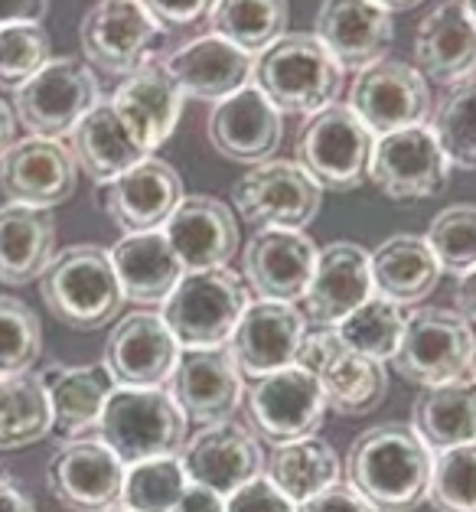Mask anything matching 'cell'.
Returning a JSON list of instances; mask_svg holds the SVG:
<instances>
[{"label":"cell","mask_w":476,"mask_h":512,"mask_svg":"<svg viewBox=\"0 0 476 512\" xmlns=\"http://www.w3.org/2000/svg\"><path fill=\"white\" fill-rule=\"evenodd\" d=\"M232 203L238 216L261 229H307L320 212L323 190L297 160H265L235 180Z\"/></svg>","instance_id":"cell-11"},{"label":"cell","mask_w":476,"mask_h":512,"mask_svg":"<svg viewBox=\"0 0 476 512\" xmlns=\"http://www.w3.org/2000/svg\"><path fill=\"white\" fill-rule=\"evenodd\" d=\"M49 405H53V431L66 441L92 437L98 431V418L115 392L105 366H56L46 376Z\"/></svg>","instance_id":"cell-34"},{"label":"cell","mask_w":476,"mask_h":512,"mask_svg":"<svg viewBox=\"0 0 476 512\" xmlns=\"http://www.w3.org/2000/svg\"><path fill=\"white\" fill-rule=\"evenodd\" d=\"M369 180L395 203L434 199L447 190L450 164L428 124L382 134L372 147Z\"/></svg>","instance_id":"cell-12"},{"label":"cell","mask_w":476,"mask_h":512,"mask_svg":"<svg viewBox=\"0 0 476 512\" xmlns=\"http://www.w3.org/2000/svg\"><path fill=\"white\" fill-rule=\"evenodd\" d=\"M46 486L72 512H108L121 503L124 464L98 437H79L49 457Z\"/></svg>","instance_id":"cell-17"},{"label":"cell","mask_w":476,"mask_h":512,"mask_svg":"<svg viewBox=\"0 0 476 512\" xmlns=\"http://www.w3.org/2000/svg\"><path fill=\"white\" fill-rule=\"evenodd\" d=\"M56 255V219L49 209L0 206V284L23 287L43 278Z\"/></svg>","instance_id":"cell-32"},{"label":"cell","mask_w":476,"mask_h":512,"mask_svg":"<svg viewBox=\"0 0 476 512\" xmlns=\"http://www.w3.org/2000/svg\"><path fill=\"white\" fill-rule=\"evenodd\" d=\"M428 503L437 512H476V444L434 454Z\"/></svg>","instance_id":"cell-44"},{"label":"cell","mask_w":476,"mask_h":512,"mask_svg":"<svg viewBox=\"0 0 476 512\" xmlns=\"http://www.w3.org/2000/svg\"><path fill=\"white\" fill-rule=\"evenodd\" d=\"M431 131L450 167L476 170V76L441 95L431 111Z\"/></svg>","instance_id":"cell-39"},{"label":"cell","mask_w":476,"mask_h":512,"mask_svg":"<svg viewBox=\"0 0 476 512\" xmlns=\"http://www.w3.org/2000/svg\"><path fill=\"white\" fill-rule=\"evenodd\" d=\"M53 59V43L43 23L0 27V89H20Z\"/></svg>","instance_id":"cell-45"},{"label":"cell","mask_w":476,"mask_h":512,"mask_svg":"<svg viewBox=\"0 0 476 512\" xmlns=\"http://www.w3.org/2000/svg\"><path fill=\"white\" fill-rule=\"evenodd\" d=\"M336 333H340V340L353 349V353H362L379 362H392L405 333V314L398 304L372 294L366 304L356 307L346 320L336 323Z\"/></svg>","instance_id":"cell-40"},{"label":"cell","mask_w":476,"mask_h":512,"mask_svg":"<svg viewBox=\"0 0 476 512\" xmlns=\"http://www.w3.org/2000/svg\"><path fill=\"white\" fill-rule=\"evenodd\" d=\"M248 418L261 441L291 444L300 437H313L327 415L320 379L300 366H287L258 379L245 395Z\"/></svg>","instance_id":"cell-14"},{"label":"cell","mask_w":476,"mask_h":512,"mask_svg":"<svg viewBox=\"0 0 476 512\" xmlns=\"http://www.w3.org/2000/svg\"><path fill=\"white\" fill-rule=\"evenodd\" d=\"M209 144L232 160V164H265L271 154L281 147L284 137V118L258 85H245L235 95L222 98L212 105L206 118Z\"/></svg>","instance_id":"cell-21"},{"label":"cell","mask_w":476,"mask_h":512,"mask_svg":"<svg viewBox=\"0 0 476 512\" xmlns=\"http://www.w3.org/2000/svg\"><path fill=\"white\" fill-rule=\"evenodd\" d=\"M375 4H382L388 14H395V10H411V7H418L421 0H375Z\"/></svg>","instance_id":"cell-54"},{"label":"cell","mask_w":476,"mask_h":512,"mask_svg":"<svg viewBox=\"0 0 476 512\" xmlns=\"http://www.w3.org/2000/svg\"><path fill=\"white\" fill-rule=\"evenodd\" d=\"M372 294L369 252L356 242H333L323 248L313 265V278L304 294L307 317L317 320L320 327H336Z\"/></svg>","instance_id":"cell-27"},{"label":"cell","mask_w":476,"mask_h":512,"mask_svg":"<svg viewBox=\"0 0 476 512\" xmlns=\"http://www.w3.org/2000/svg\"><path fill=\"white\" fill-rule=\"evenodd\" d=\"M170 395L186 421L216 424L229 421L242 405V372L222 349H186L170 376Z\"/></svg>","instance_id":"cell-25"},{"label":"cell","mask_w":476,"mask_h":512,"mask_svg":"<svg viewBox=\"0 0 476 512\" xmlns=\"http://www.w3.org/2000/svg\"><path fill=\"white\" fill-rule=\"evenodd\" d=\"M160 232L167 235L183 271L229 268L242 242L235 212L216 196H183Z\"/></svg>","instance_id":"cell-22"},{"label":"cell","mask_w":476,"mask_h":512,"mask_svg":"<svg viewBox=\"0 0 476 512\" xmlns=\"http://www.w3.org/2000/svg\"><path fill=\"white\" fill-rule=\"evenodd\" d=\"M164 30L190 27L199 17H209L216 0H141Z\"/></svg>","instance_id":"cell-47"},{"label":"cell","mask_w":476,"mask_h":512,"mask_svg":"<svg viewBox=\"0 0 476 512\" xmlns=\"http://www.w3.org/2000/svg\"><path fill=\"white\" fill-rule=\"evenodd\" d=\"M173 512H225V499L219 493L206 490V486L190 483Z\"/></svg>","instance_id":"cell-50"},{"label":"cell","mask_w":476,"mask_h":512,"mask_svg":"<svg viewBox=\"0 0 476 512\" xmlns=\"http://www.w3.org/2000/svg\"><path fill=\"white\" fill-rule=\"evenodd\" d=\"M349 108L372 131V137H382L424 124L431 118L434 102L428 79L415 66L385 56L359 69L353 89H349Z\"/></svg>","instance_id":"cell-13"},{"label":"cell","mask_w":476,"mask_h":512,"mask_svg":"<svg viewBox=\"0 0 476 512\" xmlns=\"http://www.w3.org/2000/svg\"><path fill=\"white\" fill-rule=\"evenodd\" d=\"M424 239H428L441 271H470L476 265V203H454L441 209Z\"/></svg>","instance_id":"cell-43"},{"label":"cell","mask_w":476,"mask_h":512,"mask_svg":"<svg viewBox=\"0 0 476 512\" xmlns=\"http://www.w3.org/2000/svg\"><path fill=\"white\" fill-rule=\"evenodd\" d=\"M46 14H49V0H0V27L43 23Z\"/></svg>","instance_id":"cell-49"},{"label":"cell","mask_w":476,"mask_h":512,"mask_svg":"<svg viewBox=\"0 0 476 512\" xmlns=\"http://www.w3.org/2000/svg\"><path fill=\"white\" fill-rule=\"evenodd\" d=\"M177 457L186 470V480L206 486L222 499L265 473V454H261L255 431L232 418L203 424V431L186 437Z\"/></svg>","instance_id":"cell-15"},{"label":"cell","mask_w":476,"mask_h":512,"mask_svg":"<svg viewBox=\"0 0 476 512\" xmlns=\"http://www.w3.org/2000/svg\"><path fill=\"white\" fill-rule=\"evenodd\" d=\"M454 304H457V314L473 327V323H476V265H473L470 271L457 274Z\"/></svg>","instance_id":"cell-51"},{"label":"cell","mask_w":476,"mask_h":512,"mask_svg":"<svg viewBox=\"0 0 476 512\" xmlns=\"http://www.w3.org/2000/svg\"><path fill=\"white\" fill-rule=\"evenodd\" d=\"M252 85L281 115L313 118L336 105L343 89V66L313 33H284L265 53L255 56Z\"/></svg>","instance_id":"cell-2"},{"label":"cell","mask_w":476,"mask_h":512,"mask_svg":"<svg viewBox=\"0 0 476 512\" xmlns=\"http://www.w3.org/2000/svg\"><path fill=\"white\" fill-rule=\"evenodd\" d=\"M463 7H467V14H470L473 23H476V0H463Z\"/></svg>","instance_id":"cell-55"},{"label":"cell","mask_w":476,"mask_h":512,"mask_svg":"<svg viewBox=\"0 0 476 512\" xmlns=\"http://www.w3.org/2000/svg\"><path fill=\"white\" fill-rule=\"evenodd\" d=\"M294 366L313 372L320 379L327 408L336 415H369L382 402L388 392V372L385 362L369 359L362 353H353L336 327H320L304 336V343L297 349Z\"/></svg>","instance_id":"cell-10"},{"label":"cell","mask_w":476,"mask_h":512,"mask_svg":"<svg viewBox=\"0 0 476 512\" xmlns=\"http://www.w3.org/2000/svg\"><path fill=\"white\" fill-rule=\"evenodd\" d=\"M160 62L177 79L186 98L212 105L245 89V85H252L255 69V56L242 53V49L216 33L196 36V40H186L170 53H160Z\"/></svg>","instance_id":"cell-24"},{"label":"cell","mask_w":476,"mask_h":512,"mask_svg":"<svg viewBox=\"0 0 476 512\" xmlns=\"http://www.w3.org/2000/svg\"><path fill=\"white\" fill-rule=\"evenodd\" d=\"M411 418L415 434L434 454L476 444V382L460 379L424 389L411 408Z\"/></svg>","instance_id":"cell-35"},{"label":"cell","mask_w":476,"mask_h":512,"mask_svg":"<svg viewBox=\"0 0 476 512\" xmlns=\"http://www.w3.org/2000/svg\"><path fill=\"white\" fill-rule=\"evenodd\" d=\"M167 30L141 0H98L79 23L82 56L105 76H124L157 59Z\"/></svg>","instance_id":"cell-9"},{"label":"cell","mask_w":476,"mask_h":512,"mask_svg":"<svg viewBox=\"0 0 476 512\" xmlns=\"http://www.w3.org/2000/svg\"><path fill=\"white\" fill-rule=\"evenodd\" d=\"M415 62L424 79L457 85L476 76V23L463 0H444L418 23Z\"/></svg>","instance_id":"cell-28"},{"label":"cell","mask_w":476,"mask_h":512,"mask_svg":"<svg viewBox=\"0 0 476 512\" xmlns=\"http://www.w3.org/2000/svg\"><path fill=\"white\" fill-rule=\"evenodd\" d=\"M79 167L69 144L49 137H23L0 160V190L10 203L33 209H56L72 199Z\"/></svg>","instance_id":"cell-19"},{"label":"cell","mask_w":476,"mask_h":512,"mask_svg":"<svg viewBox=\"0 0 476 512\" xmlns=\"http://www.w3.org/2000/svg\"><path fill=\"white\" fill-rule=\"evenodd\" d=\"M17 141V118H14V108H10L4 98H0V160L4 154L14 147Z\"/></svg>","instance_id":"cell-53"},{"label":"cell","mask_w":476,"mask_h":512,"mask_svg":"<svg viewBox=\"0 0 476 512\" xmlns=\"http://www.w3.org/2000/svg\"><path fill=\"white\" fill-rule=\"evenodd\" d=\"M183 199V180L167 160L147 157L102 186V206L124 235L157 232Z\"/></svg>","instance_id":"cell-23"},{"label":"cell","mask_w":476,"mask_h":512,"mask_svg":"<svg viewBox=\"0 0 476 512\" xmlns=\"http://www.w3.org/2000/svg\"><path fill=\"white\" fill-rule=\"evenodd\" d=\"M291 4L287 0H216L209 27L248 56H261L287 33Z\"/></svg>","instance_id":"cell-38"},{"label":"cell","mask_w":476,"mask_h":512,"mask_svg":"<svg viewBox=\"0 0 476 512\" xmlns=\"http://www.w3.org/2000/svg\"><path fill=\"white\" fill-rule=\"evenodd\" d=\"M186 470L180 457H157L144 464L124 467L121 503L128 512H173L186 493Z\"/></svg>","instance_id":"cell-41"},{"label":"cell","mask_w":476,"mask_h":512,"mask_svg":"<svg viewBox=\"0 0 476 512\" xmlns=\"http://www.w3.org/2000/svg\"><path fill=\"white\" fill-rule=\"evenodd\" d=\"M111 265H115L118 284L124 291V301L137 307H157L173 294V287L183 278L180 258L173 255L164 232H137L124 235L111 245Z\"/></svg>","instance_id":"cell-31"},{"label":"cell","mask_w":476,"mask_h":512,"mask_svg":"<svg viewBox=\"0 0 476 512\" xmlns=\"http://www.w3.org/2000/svg\"><path fill=\"white\" fill-rule=\"evenodd\" d=\"M375 137L349 105H330L317 111L297 137V164L307 177L330 193L359 190L369 180Z\"/></svg>","instance_id":"cell-7"},{"label":"cell","mask_w":476,"mask_h":512,"mask_svg":"<svg viewBox=\"0 0 476 512\" xmlns=\"http://www.w3.org/2000/svg\"><path fill=\"white\" fill-rule=\"evenodd\" d=\"M434 451L405 424L362 431L346 457L349 486L375 512H415L428 503Z\"/></svg>","instance_id":"cell-1"},{"label":"cell","mask_w":476,"mask_h":512,"mask_svg":"<svg viewBox=\"0 0 476 512\" xmlns=\"http://www.w3.org/2000/svg\"><path fill=\"white\" fill-rule=\"evenodd\" d=\"M46 310L72 330H102L121 314L124 291L102 245H69L40 278Z\"/></svg>","instance_id":"cell-3"},{"label":"cell","mask_w":476,"mask_h":512,"mask_svg":"<svg viewBox=\"0 0 476 512\" xmlns=\"http://www.w3.org/2000/svg\"><path fill=\"white\" fill-rule=\"evenodd\" d=\"M369 268L375 294L398 307L421 304L444 274L428 239L411 232H398L392 239H385L369 255Z\"/></svg>","instance_id":"cell-33"},{"label":"cell","mask_w":476,"mask_h":512,"mask_svg":"<svg viewBox=\"0 0 476 512\" xmlns=\"http://www.w3.org/2000/svg\"><path fill=\"white\" fill-rule=\"evenodd\" d=\"M98 102H102V89L89 62L53 56L14 92V118L33 137L62 141Z\"/></svg>","instance_id":"cell-8"},{"label":"cell","mask_w":476,"mask_h":512,"mask_svg":"<svg viewBox=\"0 0 476 512\" xmlns=\"http://www.w3.org/2000/svg\"><path fill=\"white\" fill-rule=\"evenodd\" d=\"M108 512H128V509H124V506H115V509H108Z\"/></svg>","instance_id":"cell-57"},{"label":"cell","mask_w":476,"mask_h":512,"mask_svg":"<svg viewBox=\"0 0 476 512\" xmlns=\"http://www.w3.org/2000/svg\"><path fill=\"white\" fill-rule=\"evenodd\" d=\"M69 151L75 167L89 173V180L98 186L111 183L121 173H128L141 160H147V147L137 141V134L128 128V121L118 115L111 98L98 102L69 134Z\"/></svg>","instance_id":"cell-30"},{"label":"cell","mask_w":476,"mask_h":512,"mask_svg":"<svg viewBox=\"0 0 476 512\" xmlns=\"http://www.w3.org/2000/svg\"><path fill=\"white\" fill-rule=\"evenodd\" d=\"M43 353V323L20 297L0 294V379L33 372Z\"/></svg>","instance_id":"cell-42"},{"label":"cell","mask_w":476,"mask_h":512,"mask_svg":"<svg viewBox=\"0 0 476 512\" xmlns=\"http://www.w3.org/2000/svg\"><path fill=\"white\" fill-rule=\"evenodd\" d=\"M98 441L108 444L124 467L177 457L186 441V415L167 389L115 385L98 418Z\"/></svg>","instance_id":"cell-4"},{"label":"cell","mask_w":476,"mask_h":512,"mask_svg":"<svg viewBox=\"0 0 476 512\" xmlns=\"http://www.w3.org/2000/svg\"><path fill=\"white\" fill-rule=\"evenodd\" d=\"M297 512H375V509L349 483H336L330 490L310 496L307 503H300Z\"/></svg>","instance_id":"cell-48"},{"label":"cell","mask_w":476,"mask_h":512,"mask_svg":"<svg viewBox=\"0 0 476 512\" xmlns=\"http://www.w3.org/2000/svg\"><path fill=\"white\" fill-rule=\"evenodd\" d=\"M307 336V320L294 304L255 301L245 307L242 320L225 343L235 369L242 376L265 379L271 372L287 369L297 362V349Z\"/></svg>","instance_id":"cell-18"},{"label":"cell","mask_w":476,"mask_h":512,"mask_svg":"<svg viewBox=\"0 0 476 512\" xmlns=\"http://www.w3.org/2000/svg\"><path fill=\"white\" fill-rule=\"evenodd\" d=\"M53 431V405L43 376L20 372L0 379V451H23Z\"/></svg>","instance_id":"cell-37"},{"label":"cell","mask_w":476,"mask_h":512,"mask_svg":"<svg viewBox=\"0 0 476 512\" xmlns=\"http://www.w3.org/2000/svg\"><path fill=\"white\" fill-rule=\"evenodd\" d=\"M470 382H476V353H473V366H470Z\"/></svg>","instance_id":"cell-56"},{"label":"cell","mask_w":476,"mask_h":512,"mask_svg":"<svg viewBox=\"0 0 476 512\" xmlns=\"http://www.w3.org/2000/svg\"><path fill=\"white\" fill-rule=\"evenodd\" d=\"M476 353V333L457 310L418 307L405 317V333L398 343L392 366L411 385L434 389V385L470 379Z\"/></svg>","instance_id":"cell-6"},{"label":"cell","mask_w":476,"mask_h":512,"mask_svg":"<svg viewBox=\"0 0 476 512\" xmlns=\"http://www.w3.org/2000/svg\"><path fill=\"white\" fill-rule=\"evenodd\" d=\"M248 304L252 297L242 274L229 268L186 271L160 304V317L180 349H222Z\"/></svg>","instance_id":"cell-5"},{"label":"cell","mask_w":476,"mask_h":512,"mask_svg":"<svg viewBox=\"0 0 476 512\" xmlns=\"http://www.w3.org/2000/svg\"><path fill=\"white\" fill-rule=\"evenodd\" d=\"M320 248L304 229H261L245 245V284L258 301L294 304L307 294Z\"/></svg>","instance_id":"cell-20"},{"label":"cell","mask_w":476,"mask_h":512,"mask_svg":"<svg viewBox=\"0 0 476 512\" xmlns=\"http://www.w3.org/2000/svg\"><path fill=\"white\" fill-rule=\"evenodd\" d=\"M225 512H297V506L261 473V477L248 480L242 490L225 496Z\"/></svg>","instance_id":"cell-46"},{"label":"cell","mask_w":476,"mask_h":512,"mask_svg":"<svg viewBox=\"0 0 476 512\" xmlns=\"http://www.w3.org/2000/svg\"><path fill=\"white\" fill-rule=\"evenodd\" d=\"M186 95L170 76L167 66L157 59H150L147 66L131 72L128 79L118 85L111 105L118 108V115L128 121V128L137 134V141L147 147V154H154L167 137L177 131L183 115Z\"/></svg>","instance_id":"cell-29"},{"label":"cell","mask_w":476,"mask_h":512,"mask_svg":"<svg viewBox=\"0 0 476 512\" xmlns=\"http://www.w3.org/2000/svg\"><path fill=\"white\" fill-rule=\"evenodd\" d=\"M313 36L343 69H366L392 49L395 23L375 0H320Z\"/></svg>","instance_id":"cell-26"},{"label":"cell","mask_w":476,"mask_h":512,"mask_svg":"<svg viewBox=\"0 0 476 512\" xmlns=\"http://www.w3.org/2000/svg\"><path fill=\"white\" fill-rule=\"evenodd\" d=\"M0 512H36L33 499L20 490V483L7 473H0Z\"/></svg>","instance_id":"cell-52"},{"label":"cell","mask_w":476,"mask_h":512,"mask_svg":"<svg viewBox=\"0 0 476 512\" xmlns=\"http://www.w3.org/2000/svg\"><path fill=\"white\" fill-rule=\"evenodd\" d=\"M340 457L336 451L320 441V437H300L291 444H274L271 457L265 460V477L291 499L294 506L307 503L330 486L340 483Z\"/></svg>","instance_id":"cell-36"},{"label":"cell","mask_w":476,"mask_h":512,"mask_svg":"<svg viewBox=\"0 0 476 512\" xmlns=\"http://www.w3.org/2000/svg\"><path fill=\"white\" fill-rule=\"evenodd\" d=\"M180 343L173 340L167 323L154 310H134L124 314L108 336L105 362L115 385L128 389H167L180 362Z\"/></svg>","instance_id":"cell-16"}]
</instances>
